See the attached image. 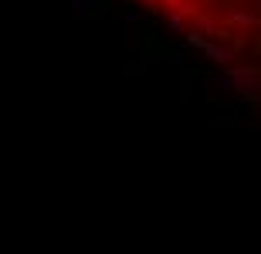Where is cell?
Here are the masks:
<instances>
[{"label": "cell", "instance_id": "cell-1", "mask_svg": "<svg viewBox=\"0 0 261 254\" xmlns=\"http://www.w3.org/2000/svg\"><path fill=\"white\" fill-rule=\"evenodd\" d=\"M149 10L170 17V24L221 41L241 44L261 34V0H143Z\"/></svg>", "mask_w": 261, "mask_h": 254}]
</instances>
